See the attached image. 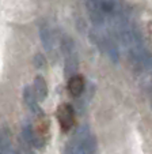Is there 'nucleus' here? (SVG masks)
I'll use <instances>...</instances> for the list:
<instances>
[{"label": "nucleus", "instance_id": "9d476101", "mask_svg": "<svg viewBox=\"0 0 152 154\" xmlns=\"http://www.w3.org/2000/svg\"><path fill=\"white\" fill-rule=\"evenodd\" d=\"M11 154H20L19 151H11Z\"/></svg>", "mask_w": 152, "mask_h": 154}, {"label": "nucleus", "instance_id": "f257e3e1", "mask_svg": "<svg viewBox=\"0 0 152 154\" xmlns=\"http://www.w3.org/2000/svg\"><path fill=\"white\" fill-rule=\"evenodd\" d=\"M95 150L97 139L90 134L87 127H80L68 142L65 154H94Z\"/></svg>", "mask_w": 152, "mask_h": 154}, {"label": "nucleus", "instance_id": "1a4fd4ad", "mask_svg": "<svg viewBox=\"0 0 152 154\" xmlns=\"http://www.w3.org/2000/svg\"><path fill=\"white\" fill-rule=\"evenodd\" d=\"M34 66L37 68H45L46 67V59L43 57L42 53H37V55L34 56Z\"/></svg>", "mask_w": 152, "mask_h": 154}, {"label": "nucleus", "instance_id": "0eeeda50", "mask_svg": "<svg viewBox=\"0 0 152 154\" xmlns=\"http://www.w3.org/2000/svg\"><path fill=\"white\" fill-rule=\"evenodd\" d=\"M68 90L73 97H79L84 91V79L82 75H72L68 81Z\"/></svg>", "mask_w": 152, "mask_h": 154}, {"label": "nucleus", "instance_id": "20e7f679", "mask_svg": "<svg viewBox=\"0 0 152 154\" xmlns=\"http://www.w3.org/2000/svg\"><path fill=\"white\" fill-rule=\"evenodd\" d=\"M23 101H25L26 106L29 108V111L31 112L34 116H37V117L43 116L42 109H41V106L38 105V100L35 98V94L30 86H26L23 89Z\"/></svg>", "mask_w": 152, "mask_h": 154}, {"label": "nucleus", "instance_id": "423d86ee", "mask_svg": "<svg viewBox=\"0 0 152 154\" xmlns=\"http://www.w3.org/2000/svg\"><path fill=\"white\" fill-rule=\"evenodd\" d=\"M33 91L35 94V98L38 101H45L48 97V85L43 76L37 75L34 79V85H33Z\"/></svg>", "mask_w": 152, "mask_h": 154}, {"label": "nucleus", "instance_id": "7ed1b4c3", "mask_svg": "<svg viewBox=\"0 0 152 154\" xmlns=\"http://www.w3.org/2000/svg\"><path fill=\"white\" fill-rule=\"evenodd\" d=\"M57 119L58 123H60L61 128L64 131H68L72 128L75 123V112L73 108L69 104H63L58 106L57 109Z\"/></svg>", "mask_w": 152, "mask_h": 154}, {"label": "nucleus", "instance_id": "39448f33", "mask_svg": "<svg viewBox=\"0 0 152 154\" xmlns=\"http://www.w3.org/2000/svg\"><path fill=\"white\" fill-rule=\"evenodd\" d=\"M38 30H40V38L45 51L52 53V51L55 49V34H53L50 26L46 22H42V23H40V29Z\"/></svg>", "mask_w": 152, "mask_h": 154}, {"label": "nucleus", "instance_id": "6e6552de", "mask_svg": "<svg viewBox=\"0 0 152 154\" xmlns=\"http://www.w3.org/2000/svg\"><path fill=\"white\" fill-rule=\"evenodd\" d=\"M0 154H11L10 134L6 130H3L0 132Z\"/></svg>", "mask_w": 152, "mask_h": 154}, {"label": "nucleus", "instance_id": "f03ea898", "mask_svg": "<svg viewBox=\"0 0 152 154\" xmlns=\"http://www.w3.org/2000/svg\"><path fill=\"white\" fill-rule=\"evenodd\" d=\"M61 52L64 56V68H65L67 76L75 75L79 67V56L76 44L69 35H64L61 40Z\"/></svg>", "mask_w": 152, "mask_h": 154}]
</instances>
